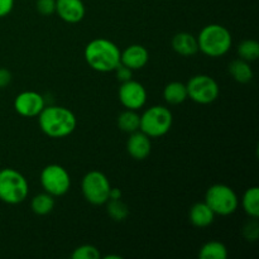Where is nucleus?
Segmentation results:
<instances>
[{
    "label": "nucleus",
    "instance_id": "obj_1",
    "mask_svg": "<svg viewBox=\"0 0 259 259\" xmlns=\"http://www.w3.org/2000/svg\"><path fill=\"white\" fill-rule=\"evenodd\" d=\"M38 123L43 133L50 138H65L72 134L77 126V119L65 106H45L38 115Z\"/></svg>",
    "mask_w": 259,
    "mask_h": 259
},
{
    "label": "nucleus",
    "instance_id": "obj_2",
    "mask_svg": "<svg viewBox=\"0 0 259 259\" xmlns=\"http://www.w3.org/2000/svg\"><path fill=\"white\" fill-rule=\"evenodd\" d=\"M120 52L118 46L106 38H96L85 47V60L93 70L98 72H111L120 63Z\"/></svg>",
    "mask_w": 259,
    "mask_h": 259
},
{
    "label": "nucleus",
    "instance_id": "obj_3",
    "mask_svg": "<svg viewBox=\"0 0 259 259\" xmlns=\"http://www.w3.org/2000/svg\"><path fill=\"white\" fill-rule=\"evenodd\" d=\"M196 39L199 51H201L207 57L212 58L227 55L233 45L232 33L222 24L206 25L200 30Z\"/></svg>",
    "mask_w": 259,
    "mask_h": 259
},
{
    "label": "nucleus",
    "instance_id": "obj_4",
    "mask_svg": "<svg viewBox=\"0 0 259 259\" xmlns=\"http://www.w3.org/2000/svg\"><path fill=\"white\" fill-rule=\"evenodd\" d=\"M29 194L27 179L14 168L0 169V201L8 205L22 204Z\"/></svg>",
    "mask_w": 259,
    "mask_h": 259
},
{
    "label": "nucleus",
    "instance_id": "obj_5",
    "mask_svg": "<svg viewBox=\"0 0 259 259\" xmlns=\"http://www.w3.org/2000/svg\"><path fill=\"white\" fill-rule=\"evenodd\" d=\"M174 123L171 110L166 106L154 105L147 109L141 115L139 131L149 138H159L166 136Z\"/></svg>",
    "mask_w": 259,
    "mask_h": 259
},
{
    "label": "nucleus",
    "instance_id": "obj_6",
    "mask_svg": "<svg viewBox=\"0 0 259 259\" xmlns=\"http://www.w3.org/2000/svg\"><path fill=\"white\" fill-rule=\"evenodd\" d=\"M205 202L215 215L228 217L237 211L239 199L234 190L224 184L212 185L205 194Z\"/></svg>",
    "mask_w": 259,
    "mask_h": 259
},
{
    "label": "nucleus",
    "instance_id": "obj_7",
    "mask_svg": "<svg viewBox=\"0 0 259 259\" xmlns=\"http://www.w3.org/2000/svg\"><path fill=\"white\" fill-rule=\"evenodd\" d=\"M111 185L108 177L100 171H90L82 177L81 191L83 197L91 205H105L109 200Z\"/></svg>",
    "mask_w": 259,
    "mask_h": 259
},
{
    "label": "nucleus",
    "instance_id": "obj_8",
    "mask_svg": "<svg viewBox=\"0 0 259 259\" xmlns=\"http://www.w3.org/2000/svg\"><path fill=\"white\" fill-rule=\"evenodd\" d=\"M187 99H191L194 103L207 105L219 98L220 88L215 78L207 75L192 76L186 83Z\"/></svg>",
    "mask_w": 259,
    "mask_h": 259
},
{
    "label": "nucleus",
    "instance_id": "obj_9",
    "mask_svg": "<svg viewBox=\"0 0 259 259\" xmlns=\"http://www.w3.org/2000/svg\"><path fill=\"white\" fill-rule=\"evenodd\" d=\"M40 185L53 197L63 196L71 187L70 174L60 164H48L40 172Z\"/></svg>",
    "mask_w": 259,
    "mask_h": 259
},
{
    "label": "nucleus",
    "instance_id": "obj_10",
    "mask_svg": "<svg viewBox=\"0 0 259 259\" xmlns=\"http://www.w3.org/2000/svg\"><path fill=\"white\" fill-rule=\"evenodd\" d=\"M118 98L125 109L139 110L147 103V90L141 82L131 78L125 82H121L118 91Z\"/></svg>",
    "mask_w": 259,
    "mask_h": 259
},
{
    "label": "nucleus",
    "instance_id": "obj_11",
    "mask_svg": "<svg viewBox=\"0 0 259 259\" xmlns=\"http://www.w3.org/2000/svg\"><path fill=\"white\" fill-rule=\"evenodd\" d=\"M45 106V98L35 91H23L14 100L15 111L24 118L38 116Z\"/></svg>",
    "mask_w": 259,
    "mask_h": 259
},
{
    "label": "nucleus",
    "instance_id": "obj_12",
    "mask_svg": "<svg viewBox=\"0 0 259 259\" xmlns=\"http://www.w3.org/2000/svg\"><path fill=\"white\" fill-rule=\"evenodd\" d=\"M66 23L75 24L85 17V4L82 0H56V12Z\"/></svg>",
    "mask_w": 259,
    "mask_h": 259
},
{
    "label": "nucleus",
    "instance_id": "obj_13",
    "mask_svg": "<svg viewBox=\"0 0 259 259\" xmlns=\"http://www.w3.org/2000/svg\"><path fill=\"white\" fill-rule=\"evenodd\" d=\"M126 151H128L129 156L133 159H136V161H143V159H146L151 154V138L141 131L131 133L128 141H126Z\"/></svg>",
    "mask_w": 259,
    "mask_h": 259
},
{
    "label": "nucleus",
    "instance_id": "obj_14",
    "mask_svg": "<svg viewBox=\"0 0 259 259\" xmlns=\"http://www.w3.org/2000/svg\"><path fill=\"white\" fill-rule=\"evenodd\" d=\"M149 53L146 47L141 45H132L120 52V63L132 71L141 70L148 63Z\"/></svg>",
    "mask_w": 259,
    "mask_h": 259
},
{
    "label": "nucleus",
    "instance_id": "obj_15",
    "mask_svg": "<svg viewBox=\"0 0 259 259\" xmlns=\"http://www.w3.org/2000/svg\"><path fill=\"white\" fill-rule=\"evenodd\" d=\"M172 48L182 57H191L199 52V45L195 35L191 33L181 32L172 38Z\"/></svg>",
    "mask_w": 259,
    "mask_h": 259
},
{
    "label": "nucleus",
    "instance_id": "obj_16",
    "mask_svg": "<svg viewBox=\"0 0 259 259\" xmlns=\"http://www.w3.org/2000/svg\"><path fill=\"white\" fill-rule=\"evenodd\" d=\"M189 219L191 224L196 228H207L212 224L215 214L205 201L196 202L192 205L189 212Z\"/></svg>",
    "mask_w": 259,
    "mask_h": 259
},
{
    "label": "nucleus",
    "instance_id": "obj_17",
    "mask_svg": "<svg viewBox=\"0 0 259 259\" xmlns=\"http://www.w3.org/2000/svg\"><path fill=\"white\" fill-rule=\"evenodd\" d=\"M228 70H229L230 76L239 83H248L253 78V70L249 62L242 60V58L232 61L228 66Z\"/></svg>",
    "mask_w": 259,
    "mask_h": 259
},
{
    "label": "nucleus",
    "instance_id": "obj_18",
    "mask_svg": "<svg viewBox=\"0 0 259 259\" xmlns=\"http://www.w3.org/2000/svg\"><path fill=\"white\" fill-rule=\"evenodd\" d=\"M163 98L171 105H180L187 99L186 85L180 81H172L163 89Z\"/></svg>",
    "mask_w": 259,
    "mask_h": 259
},
{
    "label": "nucleus",
    "instance_id": "obj_19",
    "mask_svg": "<svg viewBox=\"0 0 259 259\" xmlns=\"http://www.w3.org/2000/svg\"><path fill=\"white\" fill-rule=\"evenodd\" d=\"M242 206L245 214L252 219L259 217V189L253 186L244 192L242 197Z\"/></svg>",
    "mask_w": 259,
    "mask_h": 259
},
{
    "label": "nucleus",
    "instance_id": "obj_20",
    "mask_svg": "<svg viewBox=\"0 0 259 259\" xmlns=\"http://www.w3.org/2000/svg\"><path fill=\"white\" fill-rule=\"evenodd\" d=\"M228 249L224 243L219 240H211L205 243L199 252L200 259H227Z\"/></svg>",
    "mask_w": 259,
    "mask_h": 259
},
{
    "label": "nucleus",
    "instance_id": "obj_21",
    "mask_svg": "<svg viewBox=\"0 0 259 259\" xmlns=\"http://www.w3.org/2000/svg\"><path fill=\"white\" fill-rule=\"evenodd\" d=\"M55 207V197L52 195L43 192V194L35 195L30 201V209L35 215H47Z\"/></svg>",
    "mask_w": 259,
    "mask_h": 259
},
{
    "label": "nucleus",
    "instance_id": "obj_22",
    "mask_svg": "<svg viewBox=\"0 0 259 259\" xmlns=\"http://www.w3.org/2000/svg\"><path fill=\"white\" fill-rule=\"evenodd\" d=\"M139 123H141V115L137 113V110L126 109L118 116V126L124 133L131 134L139 131Z\"/></svg>",
    "mask_w": 259,
    "mask_h": 259
},
{
    "label": "nucleus",
    "instance_id": "obj_23",
    "mask_svg": "<svg viewBox=\"0 0 259 259\" xmlns=\"http://www.w3.org/2000/svg\"><path fill=\"white\" fill-rule=\"evenodd\" d=\"M237 51L239 58L250 63L259 57V43L254 39H245L239 43Z\"/></svg>",
    "mask_w": 259,
    "mask_h": 259
},
{
    "label": "nucleus",
    "instance_id": "obj_24",
    "mask_svg": "<svg viewBox=\"0 0 259 259\" xmlns=\"http://www.w3.org/2000/svg\"><path fill=\"white\" fill-rule=\"evenodd\" d=\"M106 211L113 220L123 222L129 215V207L125 202L121 201V199L108 200L106 201Z\"/></svg>",
    "mask_w": 259,
    "mask_h": 259
},
{
    "label": "nucleus",
    "instance_id": "obj_25",
    "mask_svg": "<svg viewBox=\"0 0 259 259\" xmlns=\"http://www.w3.org/2000/svg\"><path fill=\"white\" fill-rule=\"evenodd\" d=\"M72 259H100L101 254L99 252L98 248L95 245L91 244H83L73 249L72 254H71Z\"/></svg>",
    "mask_w": 259,
    "mask_h": 259
},
{
    "label": "nucleus",
    "instance_id": "obj_26",
    "mask_svg": "<svg viewBox=\"0 0 259 259\" xmlns=\"http://www.w3.org/2000/svg\"><path fill=\"white\" fill-rule=\"evenodd\" d=\"M35 8L39 14L48 17L56 12V0H37Z\"/></svg>",
    "mask_w": 259,
    "mask_h": 259
},
{
    "label": "nucleus",
    "instance_id": "obj_27",
    "mask_svg": "<svg viewBox=\"0 0 259 259\" xmlns=\"http://www.w3.org/2000/svg\"><path fill=\"white\" fill-rule=\"evenodd\" d=\"M114 71H115L116 78H118L120 82H125V81L131 80L132 75H133V71H132L131 68L126 67V66L121 65V63H119L118 67H116Z\"/></svg>",
    "mask_w": 259,
    "mask_h": 259
},
{
    "label": "nucleus",
    "instance_id": "obj_28",
    "mask_svg": "<svg viewBox=\"0 0 259 259\" xmlns=\"http://www.w3.org/2000/svg\"><path fill=\"white\" fill-rule=\"evenodd\" d=\"M253 220H254V222L249 223V224H247V227L244 228V234L248 240L249 239L255 240L258 238V224L257 222H255L257 219H253Z\"/></svg>",
    "mask_w": 259,
    "mask_h": 259
},
{
    "label": "nucleus",
    "instance_id": "obj_29",
    "mask_svg": "<svg viewBox=\"0 0 259 259\" xmlns=\"http://www.w3.org/2000/svg\"><path fill=\"white\" fill-rule=\"evenodd\" d=\"M14 0H0V18H4L12 13Z\"/></svg>",
    "mask_w": 259,
    "mask_h": 259
},
{
    "label": "nucleus",
    "instance_id": "obj_30",
    "mask_svg": "<svg viewBox=\"0 0 259 259\" xmlns=\"http://www.w3.org/2000/svg\"><path fill=\"white\" fill-rule=\"evenodd\" d=\"M12 82V73L7 68L0 67V89H4L7 86H9V83Z\"/></svg>",
    "mask_w": 259,
    "mask_h": 259
},
{
    "label": "nucleus",
    "instance_id": "obj_31",
    "mask_svg": "<svg viewBox=\"0 0 259 259\" xmlns=\"http://www.w3.org/2000/svg\"><path fill=\"white\" fill-rule=\"evenodd\" d=\"M123 196V192H121L120 189L118 187H111L110 192H109V200H118L121 199Z\"/></svg>",
    "mask_w": 259,
    "mask_h": 259
},
{
    "label": "nucleus",
    "instance_id": "obj_32",
    "mask_svg": "<svg viewBox=\"0 0 259 259\" xmlns=\"http://www.w3.org/2000/svg\"><path fill=\"white\" fill-rule=\"evenodd\" d=\"M105 258L106 259H111V258H113V259H120L121 257H120V255H106Z\"/></svg>",
    "mask_w": 259,
    "mask_h": 259
}]
</instances>
